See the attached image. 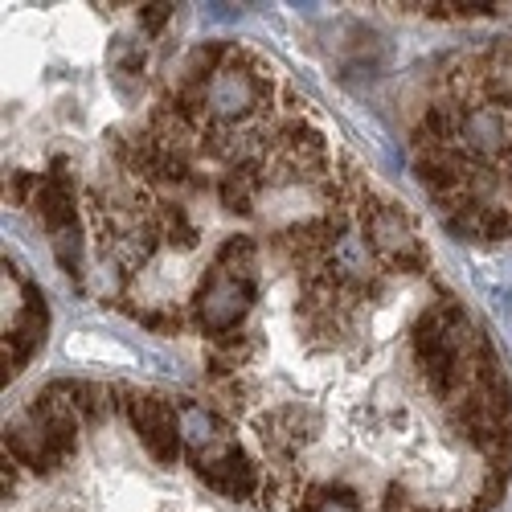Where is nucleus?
<instances>
[{
  "label": "nucleus",
  "mask_w": 512,
  "mask_h": 512,
  "mask_svg": "<svg viewBox=\"0 0 512 512\" xmlns=\"http://www.w3.org/2000/svg\"><path fill=\"white\" fill-rule=\"evenodd\" d=\"M357 226L373 250V259L381 271H426V246L410 222V213L394 201H373V197H357Z\"/></svg>",
  "instance_id": "nucleus-1"
},
{
  "label": "nucleus",
  "mask_w": 512,
  "mask_h": 512,
  "mask_svg": "<svg viewBox=\"0 0 512 512\" xmlns=\"http://www.w3.org/2000/svg\"><path fill=\"white\" fill-rule=\"evenodd\" d=\"M254 308V279L230 275L222 267H209V275L197 283L193 300H189V320L209 336H230Z\"/></svg>",
  "instance_id": "nucleus-2"
},
{
  "label": "nucleus",
  "mask_w": 512,
  "mask_h": 512,
  "mask_svg": "<svg viewBox=\"0 0 512 512\" xmlns=\"http://www.w3.org/2000/svg\"><path fill=\"white\" fill-rule=\"evenodd\" d=\"M189 463H193V472L205 480V488H213L226 500H259V496L271 492L267 472L230 435H222L218 443H213L209 451H201V455H189Z\"/></svg>",
  "instance_id": "nucleus-3"
},
{
  "label": "nucleus",
  "mask_w": 512,
  "mask_h": 512,
  "mask_svg": "<svg viewBox=\"0 0 512 512\" xmlns=\"http://www.w3.org/2000/svg\"><path fill=\"white\" fill-rule=\"evenodd\" d=\"M127 418H132V431L140 435L144 451L164 463V467H173L185 451V439H181V418H177V406L173 402H164L156 394H127Z\"/></svg>",
  "instance_id": "nucleus-4"
},
{
  "label": "nucleus",
  "mask_w": 512,
  "mask_h": 512,
  "mask_svg": "<svg viewBox=\"0 0 512 512\" xmlns=\"http://www.w3.org/2000/svg\"><path fill=\"white\" fill-rule=\"evenodd\" d=\"M5 455L21 467H29V472H58V467L66 463V451L58 447V439L50 435V426L41 422L33 410H21L9 418L5 426Z\"/></svg>",
  "instance_id": "nucleus-5"
},
{
  "label": "nucleus",
  "mask_w": 512,
  "mask_h": 512,
  "mask_svg": "<svg viewBox=\"0 0 512 512\" xmlns=\"http://www.w3.org/2000/svg\"><path fill=\"white\" fill-rule=\"evenodd\" d=\"M41 340H46V300L29 283L21 308L13 312V320H5V377L21 373V365L33 357Z\"/></svg>",
  "instance_id": "nucleus-6"
},
{
  "label": "nucleus",
  "mask_w": 512,
  "mask_h": 512,
  "mask_svg": "<svg viewBox=\"0 0 512 512\" xmlns=\"http://www.w3.org/2000/svg\"><path fill=\"white\" fill-rule=\"evenodd\" d=\"M316 426L320 422H316L312 410H304V406H279V410L259 418V439H263V447L275 459H291V455H300L312 443Z\"/></svg>",
  "instance_id": "nucleus-7"
},
{
  "label": "nucleus",
  "mask_w": 512,
  "mask_h": 512,
  "mask_svg": "<svg viewBox=\"0 0 512 512\" xmlns=\"http://www.w3.org/2000/svg\"><path fill=\"white\" fill-rule=\"evenodd\" d=\"M177 418H181V439H185V451H189V455L209 451L213 443L226 435L222 422H218V414L205 410L201 402H181V406H177Z\"/></svg>",
  "instance_id": "nucleus-8"
},
{
  "label": "nucleus",
  "mask_w": 512,
  "mask_h": 512,
  "mask_svg": "<svg viewBox=\"0 0 512 512\" xmlns=\"http://www.w3.org/2000/svg\"><path fill=\"white\" fill-rule=\"evenodd\" d=\"M254 349H259V336H250V332H230V336H218V340H209V369L213 373H238Z\"/></svg>",
  "instance_id": "nucleus-9"
},
{
  "label": "nucleus",
  "mask_w": 512,
  "mask_h": 512,
  "mask_svg": "<svg viewBox=\"0 0 512 512\" xmlns=\"http://www.w3.org/2000/svg\"><path fill=\"white\" fill-rule=\"evenodd\" d=\"M254 259H259V246H254V238H226L218 246V254H213V267H222L230 275H242V279H254Z\"/></svg>",
  "instance_id": "nucleus-10"
},
{
  "label": "nucleus",
  "mask_w": 512,
  "mask_h": 512,
  "mask_svg": "<svg viewBox=\"0 0 512 512\" xmlns=\"http://www.w3.org/2000/svg\"><path fill=\"white\" fill-rule=\"evenodd\" d=\"M304 512H361V504L349 488H320L316 496H308Z\"/></svg>",
  "instance_id": "nucleus-11"
},
{
  "label": "nucleus",
  "mask_w": 512,
  "mask_h": 512,
  "mask_svg": "<svg viewBox=\"0 0 512 512\" xmlns=\"http://www.w3.org/2000/svg\"><path fill=\"white\" fill-rule=\"evenodd\" d=\"M168 21H173V5H144V9H140V25H144L148 33H160Z\"/></svg>",
  "instance_id": "nucleus-12"
},
{
  "label": "nucleus",
  "mask_w": 512,
  "mask_h": 512,
  "mask_svg": "<svg viewBox=\"0 0 512 512\" xmlns=\"http://www.w3.org/2000/svg\"><path fill=\"white\" fill-rule=\"evenodd\" d=\"M406 512H435V508H422V504H410Z\"/></svg>",
  "instance_id": "nucleus-13"
}]
</instances>
